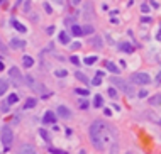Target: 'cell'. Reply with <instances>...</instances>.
<instances>
[{
	"label": "cell",
	"instance_id": "ac0fdd59",
	"mask_svg": "<svg viewBox=\"0 0 161 154\" xmlns=\"http://www.w3.org/2000/svg\"><path fill=\"white\" fill-rule=\"evenodd\" d=\"M22 63H24V66L26 68H31L34 64V59L31 58V56H24V58H22Z\"/></svg>",
	"mask_w": 161,
	"mask_h": 154
},
{
	"label": "cell",
	"instance_id": "cb8c5ba5",
	"mask_svg": "<svg viewBox=\"0 0 161 154\" xmlns=\"http://www.w3.org/2000/svg\"><path fill=\"white\" fill-rule=\"evenodd\" d=\"M92 44H93V46H97L98 49H100V47H102V39L98 37V36H97V37H93V39H92Z\"/></svg>",
	"mask_w": 161,
	"mask_h": 154
},
{
	"label": "cell",
	"instance_id": "ab89813d",
	"mask_svg": "<svg viewBox=\"0 0 161 154\" xmlns=\"http://www.w3.org/2000/svg\"><path fill=\"white\" fill-rule=\"evenodd\" d=\"M2 69H4V63H2V61H0V71H2Z\"/></svg>",
	"mask_w": 161,
	"mask_h": 154
},
{
	"label": "cell",
	"instance_id": "f1b7e54d",
	"mask_svg": "<svg viewBox=\"0 0 161 154\" xmlns=\"http://www.w3.org/2000/svg\"><path fill=\"white\" fill-rule=\"evenodd\" d=\"M90 83H92V85H95V87H98V85L102 83V76H97V78H93Z\"/></svg>",
	"mask_w": 161,
	"mask_h": 154
},
{
	"label": "cell",
	"instance_id": "e575fe53",
	"mask_svg": "<svg viewBox=\"0 0 161 154\" xmlns=\"http://www.w3.org/2000/svg\"><path fill=\"white\" fill-rule=\"evenodd\" d=\"M44 9H46V12H47V14H51V12H53V10H51V7L47 5V4H44Z\"/></svg>",
	"mask_w": 161,
	"mask_h": 154
},
{
	"label": "cell",
	"instance_id": "4fadbf2b",
	"mask_svg": "<svg viewBox=\"0 0 161 154\" xmlns=\"http://www.w3.org/2000/svg\"><path fill=\"white\" fill-rule=\"evenodd\" d=\"M71 34H73V36H76V37L83 36V27H80V26H76V24H75V26L71 27Z\"/></svg>",
	"mask_w": 161,
	"mask_h": 154
},
{
	"label": "cell",
	"instance_id": "d4e9b609",
	"mask_svg": "<svg viewBox=\"0 0 161 154\" xmlns=\"http://www.w3.org/2000/svg\"><path fill=\"white\" fill-rule=\"evenodd\" d=\"M107 93H109V97H110V98H117V97H119V95H117V90H115V88H109V90H107Z\"/></svg>",
	"mask_w": 161,
	"mask_h": 154
},
{
	"label": "cell",
	"instance_id": "5bb4252c",
	"mask_svg": "<svg viewBox=\"0 0 161 154\" xmlns=\"http://www.w3.org/2000/svg\"><path fill=\"white\" fill-rule=\"evenodd\" d=\"M102 105H104V98H102V95H95V98H93V107H95V108H100Z\"/></svg>",
	"mask_w": 161,
	"mask_h": 154
},
{
	"label": "cell",
	"instance_id": "8d00e7d4",
	"mask_svg": "<svg viewBox=\"0 0 161 154\" xmlns=\"http://www.w3.org/2000/svg\"><path fill=\"white\" fill-rule=\"evenodd\" d=\"M156 83H158V85H160V83H161V71H160V73H158V76H156Z\"/></svg>",
	"mask_w": 161,
	"mask_h": 154
},
{
	"label": "cell",
	"instance_id": "7a4b0ae2",
	"mask_svg": "<svg viewBox=\"0 0 161 154\" xmlns=\"http://www.w3.org/2000/svg\"><path fill=\"white\" fill-rule=\"evenodd\" d=\"M0 139H2V142H4L5 151H9L10 146H12V142H14V132H12V129L9 127V125H4V127H2V130H0Z\"/></svg>",
	"mask_w": 161,
	"mask_h": 154
},
{
	"label": "cell",
	"instance_id": "3957f363",
	"mask_svg": "<svg viewBox=\"0 0 161 154\" xmlns=\"http://www.w3.org/2000/svg\"><path fill=\"white\" fill-rule=\"evenodd\" d=\"M110 81H112V83H114L117 88H121V90H122V92H124L126 95H129V97H132V95H134V88L131 87V85H127V83H126L124 80H121V78L114 76V78H112Z\"/></svg>",
	"mask_w": 161,
	"mask_h": 154
},
{
	"label": "cell",
	"instance_id": "8fae6325",
	"mask_svg": "<svg viewBox=\"0 0 161 154\" xmlns=\"http://www.w3.org/2000/svg\"><path fill=\"white\" fill-rule=\"evenodd\" d=\"M12 26H14V29H17L19 32H27V27L26 26H22L19 20H15V19H12Z\"/></svg>",
	"mask_w": 161,
	"mask_h": 154
},
{
	"label": "cell",
	"instance_id": "ffe728a7",
	"mask_svg": "<svg viewBox=\"0 0 161 154\" xmlns=\"http://www.w3.org/2000/svg\"><path fill=\"white\" fill-rule=\"evenodd\" d=\"M17 102H19V95H15V93L9 95V105H15Z\"/></svg>",
	"mask_w": 161,
	"mask_h": 154
},
{
	"label": "cell",
	"instance_id": "9a60e30c",
	"mask_svg": "<svg viewBox=\"0 0 161 154\" xmlns=\"http://www.w3.org/2000/svg\"><path fill=\"white\" fill-rule=\"evenodd\" d=\"M149 105H161V93L151 97V98H149Z\"/></svg>",
	"mask_w": 161,
	"mask_h": 154
},
{
	"label": "cell",
	"instance_id": "d6a6232c",
	"mask_svg": "<svg viewBox=\"0 0 161 154\" xmlns=\"http://www.w3.org/2000/svg\"><path fill=\"white\" fill-rule=\"evenodd\" d=\"M137 97H139V98H146V97H148V92H146V90H141Z\"/></svg>",
	"mask_w": 161,
	"mask_h": 154
},
{
	"label": "cell",
	"instance_id": "6da1fadb",
	"mask_svg": "<svg viewBox=\"0 0 161 154\" xmlns=\"http://www.w3.org/2000/svg\"><path fill=\"white\" fill-rule=\"evenodd\" d=\"M90 141L95 146V149L104 151L115 141V130L110 125H107L102 120H95L90 125Z\"/></svg>",
	"mask_w": 161,
	"mask_h": 154
},
{
	"label": "cell",
	"instance_id": "ba28073f",
	"mask_svg": "<svg viewBox=\"0 0 161 154\" xmlns=\"http://www.w3.org/2000/svg\"><path fill=\"white\" fill-rule=\"evenodd\" d=\"M54 120H56V117H54V112H46L44 114V117H42V122L44 124H54Z\"/></svg>",
	"mask_w": 161,
	"mask_h": 154
},
{
	"label": "cell",
	"instance_id": "30bf717a",
	"mask_svg": "<svg viewBox=\"0 0 161 154\" xmlns=\"http://www.w3.org/2000/svg\"><path fill=\"white\" fill-rule=\"evenodd\" d=\"M92 17H93V15H92V5L87 2V4H85V14H83V19H85V20H90Z\"/></svg>",
	"mask_w": 161,
	"mask_h": 154
},
{
	"label": "cell",
	"instance_id": "4dcf8cb0",
	"mask_svg": "<svg viewBox=\"0 0 161 154\" xmlns=\"http://www.w3.org/2000/svg\"><path fill=\"white\" fill-rule=\"evenodd\" d=\"M93 32V27L92 26H85L83 27V34H92Z\"/></svg>",
	"mask_w": 161,
	"mask_h": 154
},
{
	"label": "cell",
	"instance_id": "7402d4cb",
	"mask_svg": "<svg viewBox=\"0 0 161 154\" xmlns=\"http://www.w3.org/2000/svg\"><path fill=\"white\" fill-rule=\"evenodd\" d=\"M97 59H98L97 56H88V58H85V64H88V66H90V64L97 63Z\"/></svg>",
	"mask_w": 161,
	"mask_h": 154
},
{
	"label": "cell",
	"instance_id": "f35d334b",
	"mask_svg": "<svg viewBox=\"0 0 161 154\" xmlns=\"http://www.w3.org/2000/svg\"><path fill=\"white\" fill-rule=\"evenodd\" d=\"M80 2H81V0H73V4H75V5H78Z\"/></svg>",
	"mask_w": 161,
	"mask_h": 154
},
{
	"label": "cell",
	"instance_id": "836d02e7",
	"mask_svg": "<svg viewBox=\"0 0 161 154\" xmlns=\"http://www.w3.org/2000/svg\"><path fill=\"white\" fill-rule=\"evenodd\" d=\"M71 63H73V64H80V59H78L76 56H71Z\"/></svg>",
	"mask_w": 161,
	"mask_h": 154
},
{
	"label": "cell",
	"instance_id": "d590c367",
	"mask_svg": "<svg viewBox=\"0 0 161 154\" xmlns=\"http://www.w3.org/2000/svg\"><path fill=\"white\" fill-rule=\"evenodd\" d=\"M54 32V26H49L47 27V34H53Z\"/></svg>",
	"mask_w": 161,
	"mask_h": 154
},
{
	"label": "cell",
	"instance_id": "1f68e13d",
	"mask_svg": "<svg viewBox=\"0 0 161 154\" xmlns=\"http://www.w3.org/2000/svg\"><path fill=\"white\" fill-rule=\"evenodd\" d=\"M80 108H81V110L88 108V102H87V100H80Z\"/></svg>",
	"mask_w": 161,
	"mask_h": 154
},
{
	"label": "cell",
	"instance_id": "9c48e42d",
	"mask_svg": "<svg viewBox=\"0 0 161 154\" xmlns=\"http://www.w3.org/2000/svg\"><path fill=\"white\" fill-rule=\"evenodd\" d=\"M24 46H26V42L22 39H17L15 37V39L10 41V47H14V49H20V47H24Z\"/></svg>",
	"mask_w": 161,
	"mask_h": 154
},
{
	"label": "cell",
	"instance_id": "b9f144b4",
	"mask_svg": "<svg viewBox=\"0 0 161 154\" xmlns=\"http://www.w3.org/2000/svg\"><path fill=\"white\" fill-rule=\"evenodd\" d=\"M4 2H5V0H0V4H4Z\"/></svg>",
	"mask_w": 161,
	"mask_h": 154
},
{
	"label": "cell",
	"instance_id": "83f0119b",
	"mask_svg": "<svg viewBox=\"0 0 161 154\" xmlns=\"http://www.w3.org/2000/svg\"><path fill=\"white\" fill-rule=\"evenodd\" d=\"M75 92H76L78 95H81V97H87L88 95V90H85V88H76Z\"/></svg>",
	"mask_w": 161,
	"mask_h": 154
},
{
	"label": "cell",
	"instance_id": "44dd1931",
	"mask_svg": "<svg viewBox=\"0 0 161 154\" xmlns=\"http://www.w3.org/2000/svg\"><path fill=\"white\" fill-rule=\"evenodd\" d=\"M60 41L63 42V44H68V42H70V36H68L66 32H61L60 34Z\"/></svg>",
	"mask_w": 161,
	"mask_h": 154
},
{
	"label": "cell",
	"instance_id": "4316f807",
	"mask_svg": "<svg viewBox=\"0 0 161 154\" xmlns=\"http://www.w3.org/2000/svg\"><path fill=\"white\" fill-rule=\"evenodd\" d=\"M39 135H41V137H42L46 142H49V135H47V132L44 130V129H41V130H39Z\"/></svg>",
	"mask_w": 161,
	"mask_h": 154
},
{
	"label": "cell",
	"instance_id": "484cf974",
	"mask_svg": "<svg viewBox=\"0 0 161 154\" xmlns=\"http://www.w3.org/2000/svg\"><path fill=\"white\" fill-rule=\"evenodd\" d=\"M54 74H56L58 78H63V76H66V74H68V71H66V69H56Z\"/></svg>",
	"mask_w": 161,
	"mask_h": 154
},
{
	"label": "cell",
	"instance_id": "52a82bcc",
	"mask_svg": "<svg viewBox=\"0 0 161 154\" xmlns=\"http://www.w3.org/2000/svg\"><path fill=\"white\" fill-rule=\"evenodd\" d=\"M105 68H107L110 73H114V74H119V73H121V68L117 66V64H114L112 61H107V63H105Z\"/></svg>",
	"mask_w": 161,
	"mask_h": 154
},
{
	"label": "cell",
	"instance_id": "7c38bea8",
	"mask_svg": "<svg viewBox=\"0 0 161 154\" xmlns=\"http://www.w3.org/2000/svg\"><path fill=\"white\" fill-rule=\"evenodd\" d=\"M17 154H36V151H34L32 146H22Z\"/></svg>",
	"mask_w": 161,
	"mask_h": 154
},
{
	"label": "cell",
	"instance_id": "f546056e",
	"mask_svg": "<svg viewBox=\"0 0 161 154\" xmlns=\"http://www.w3.org/2000/svg\"><path fill=\"white\" fill-rule=\"evenodd\" d=\"M49 153H51V154H66L65 151H61V149H56V148H51V149H49Z\"/></svg>",
	"mask_w": 161,
	"mask_h": 154
},
{
	"label": "cell",
	"instance_id": "d6986e66",
	"mask_svg": "<svg viewBox=\"0 0 161 154\" xmlns=\"http://www.w3.org/2000/svg\"><path fill=\"white\" fill-rule=\"evenodd\" d=\"M75 76H76V78H78L81 83H90V81H88V78H87V74L81 73V71H76V74H75Z\"/></svg>",
	"mask_w": 161,
	"mask_h": 154
},
{
	"label": "cell",
	"instance_id": "603a6c76",
	"mask_svg": "<svg viewBox=\"0 0 161 154\" xmlns=\"http://www.w3.org/2000/svg\"><path fill=\"white\" fill-rule=\"evenodd\" d=\"M7 88H9V85H7V81H0V95H5Z\"/></svg>",
	"mask_w": 161,
	"mask_h": 154
},
{
	"label": "cell",
	"instance_id": "5b68a950",
	"mask_svg": "<svg viewBox=\"0 0 161 154\" xmlns=\"http://www.w3.org/2000/svg\"><path fill=\"white\" fill-rule=\"evenodd\" d=\"M9 76L12 78V81L15 83V85H22V74H20L19 68L12 66L10 69H9Z\"/></svg>",
	"mask_w": 161,
	"mask_h": 154
},
{
	"label": "cell",
	"instance_id": "2e32d148",
	"mask_svg": "<svg viewBox=\"0 0 161 154\" xmlns=\"http://www.w3.org/2000/svg\"><path fill=\"white\" fill-rule=\"evenodd\" d=\"M121 49L124 51V53H129V54H131L132 51H134V47L131 46L129 42H122V44H121Z\"/></svg>",
	"mask_w": 161,
	"mask_h": 154
},
{
	"label": "cell",
	"instance_id": "277c9868",
	"mask_svg": "<svg viewBox=\"0 0 161 154\" xmlns=\"http://www.w3.org/2000/svg\"><path fill=\"white\" fill-rule=\"evenodd\" d=\"M131 81L136 83V85H148L151 78H149L148 73H132L131 74Z\"/></svg>",
	"mask_w": 161,
	"mask_h": 154
},
{
	"label": "cell",
	"instance_id": "e0dca14e",
	"mask_svg": "<svg viewBox=\"0 0 161 154\" xmlns=\"http://www.w3.org/2000/svg\"><path fill=\"white\" fill-rule=\"evenodd\" d=\"M36 103H37L36 98H27L26 103H24V108H34V107H36Z\"/></svg>",
	"mask_w": 161,
	"mask_h": 154
},
{
	"label": "cell",
	"instance_id": "60d3db41",
	"mask_svg": "<svg viewBox=\"0 0 161 154\" xmlns=\"http://www.w3.org/2000/svg\"><path fill=\"white\" fill-rule=\"evenodd\" d=\"M156 124H158V125H161V119H160V120H158V122H156Z\"/></svg>",
	"mask_w": 161,
	"mask_h": 154
},
{
	"label": "cell",
	"instance_id": "74e56055",
	"mask_svg": "<svg viewBox=\"0 0 161 154\" xmlns=\"http://www.w3.org/2000/svg\"><path fill=\"white\" fill-rule=\"evenodd\" d=\"M141 9H142V12H148V10H149V7H148V5H146V4H144V5H142V7H141Z\"/></svg>",
	"mask_w": 161,
	"mask_h": 154
},
{
	"label": "cell",
	"instance_id": "8992f818",
	"mask_svg": "<svg viewBox=\"0 0 161 154\" xmlns=\"http://www.w3.org/2000/svg\"><path fill=\"white\" fill-rule=\"evenodd\" d=\"M58 115H60L61 119H70V117H71V112H70L65 105H60V107H58Z\"/></svg>",
	"mask_w": 161,
	"mask_h": 154
}]
</instances>
